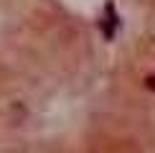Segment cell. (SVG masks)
Returning a JSON list of instances; mask_svg holds the SVG:
<instances>
[{
  "label": "cell",
  "instance_id": "obj_1",
  "mask_svg": "<svg viewBox=\"0 0 155 153\" xmlns=\"http://www.w3.org/2000/svg\"><path fill=\"white\" fill-rule=\"evenodd\" d=\"M104 13H107V15L102 18V31H104L107 38H112V36H114V28L120 25V18H117V13H114V5H112V3L107 5Z\"/></svg>",
  "mask_w": 155,
  "mask_h": 153
},
{
  "label": "cell",
  "instance_id": "obj_2",
  "mask_svg": "<svg viewBox=\"0 0 155 153\" xmlns=\"http://www.w3.org/2000/svg\"><path fill=\"white\" fill-rule=\"evenodd\" d=\"M145 87H147V89H155V76H147V82H145Z\"/></svg>",
  "mask_w": 155,
  "mask_h": 153
}]
</instances>
